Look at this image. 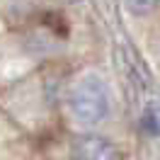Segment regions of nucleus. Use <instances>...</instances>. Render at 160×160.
<instances>
[{
	"instance_id": "nucleus-4",
	"label": "nucleus",
	"mask_w": 160,
	"mask_h": 160,
	"mask_svg": "<svg viewBox=\"0 0 160 160\" xmlns=\"http://www.w3.org/2000/svg\"><path fill=\"white\" fill-rule=\"evenodd\" d=\"M126 5L133 15H150L160 5V0H126Z\"/></svg>"
},
{
	"instance_id": "nucleus-2",
	"label": "nucleus",
	"mask_w": 160,
	"mask_h": 160,
	"mask_svg": "<svg viewBox=\"0 0 160 160\" xmlns=\"http://www.w3.org/2000/svg\"><path fill=\"white\" fill-rule=\"evenodd\" d=\"M73 155L80 160H114L121 155V150L114 148V143L104 136L85 133L73 141Z\"/></svg>"
},
{
	"instance_id": "nucleus-1",
	"label": "nucleus",
	"mask_w": 160,
	"mask_h": 160,
	"mask_svg": "<svg viewBox=\"0 0 160 160\" xmlns=\"http://www.w3.org/2000/svg\"><path fill=\"white\" fill-rule=\"evenodd\" d=\"M68 109L73 119L85 126H95L104 121L109 114V95L104 82L97 75L80 78L68 92Z\"/></svg>"
},
{
	"instance_id": "nucleus-3",
	"label": "nucleus",
	"mask_w": 160,
	"mask_h": 160,
	"mask_svg": "<svg viewBox=\"0 0 160 160\" xmlns=\"http://www.w3.org/2000/svg\"><path fill=\"white\" fill-rule=\"evenodd\" d=\"M141 129L146 131L148 136H160V109L150 102L148 107L143 109V117H141Z\"/></svg>"
}]
</instances>
